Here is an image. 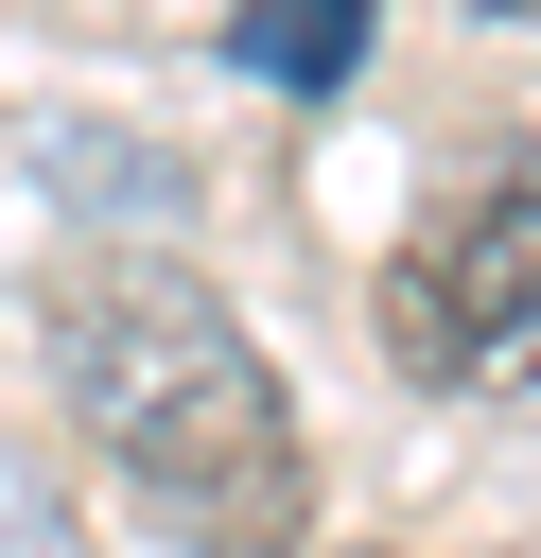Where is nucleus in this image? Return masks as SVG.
I'll list each match as a JSON object with an SVG mask.
<instances>
[{"label":"nucleus","instance_id":"nucleus-1","mask_svg":"<svg viewBox=\"0 0 541 558\" xmlns=\"http://www.w3.org/2000/svg\"><path fill=\"white\" fill-rule=\"evenodd\" d=\"M52 418L122 471V506L192 558H297L314 523V436H297V384L262 366V331L157 262V244H105L52 279Z\"/></svg>","mask_w":541,"mask_h":558},{"label":"nucleus","instance_id":"nucleus-2","mask_svg":"<svg viewBox=\"0 0 541 558\" xmlns=\"http://www.w3.org/2000/svg\"><path fill=\"white\" fill-rule=\"evenodd\" d=\"M384 349L436 401H541V157L471 174L401 262H384Z\"/></svg>","mask_w":541,"mask_h":558},{"label":"nucleus","instance_id":"nucleus-3","mask_svg":"<svg viewBox=\"0 0 541 558\" xmlns=\"http://www.w3.org/2000/svg\"><path fill=\"white\" fill-rule=\"evenodd\" d=\"M366 52V0H244V70L262 87H349Z\"/></svg>","mask_w":541,"mask_h":558},{"label":"nucleus","instance_id":"nucleus-4","mask_svg":"<svg viewBox=\"0 0 541 558\" xmlns=\"http://www.w3.org/2000/svg\"><path fill=\"white\" fill-rule=\"evenodd\" d=\"M0 558H87V506L35 436H0Z\"/></svg>","mask_w":541,"mask_h":558},{"label":"nucleus","instance_id":"nucleus-5","mask_svg":"<svg viewBox=\"0 0 541 558\" xmlns=\"http://www.w3.org/2000/svg\"><path fill=\"white\" fill-rule=\"evenodd\" d=\"M471 17H541V0H471Z\"/></svg>","mask_w":541,"mask_h":558}]
</instances>
